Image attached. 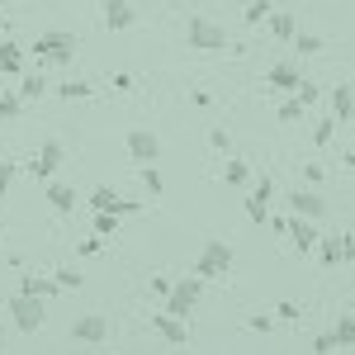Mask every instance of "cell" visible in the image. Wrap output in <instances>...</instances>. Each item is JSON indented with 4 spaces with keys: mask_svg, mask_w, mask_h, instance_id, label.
<instances>
[{
    "mask_svg": "<svg viewBox=\"0 0 355 355\" xmlns=\"http://www.w3.org/2000/svg\"><path fill=\"white\" fill-rule=\"evenodd\" d=\"M0 242H5V223H0Z\"/></svg>",
    "mask_w": 355,
    "mask_h": 355,
    "instance_id": "46",
    "label": "cell"
},
{
    "mask_svg": "<svg viewBox=\"0 0 355 355\" xmlns=\"http://www.w3.org/2000/svg\"><path fill=\"white\" fill-rule=\"evenodd\" d=\"M303 114H308V105H303L299 95H289V100H284V105H279V123H299Z\"/></svg>",
    "mask_w": 355,
    "mask_h": 355,
    "instance_id": "27",
    "label": "cell"
},
{
    "mask_svg": "<svg viewBox=\"0 0 355 355\" xmlns=\"http://www.w3.org/2000/svg\"><path fill=\"white\" fill-rule=\"evenodd\" d=\"M95 232H100V237H114V232H119V214H110V209H95Z\"/></svg>",
    "mask_w": 355,
    "mask_h": 355,
    "instance_id": "28",
    "label": "cell"
},
{
    "mask_svg": "<svg viewBox=\"0 0 355 355\" xmlns=\"http://www.w3.org/2000/svg\"><path fill=\"white\" fill-rule=\"evenodd\" d=\"M294 95H299L303 105H308V110H313V105H318V100H322V85H318V81H299V90H294Z\"/></svg>",
    "mask_w": 355,
    "mask_h": 355,
    "instance_id": "32",
    "label": "cell"
},
{
    "mask_svg": "<svg viewBox=\"0 0 355 355\" xmlns=\"http://www.w3.org/2000/svg\"><path fill=\"white\" fill-rule=\"evenodd\" d=\"M0 76H5V71H0Z\"/></svg>",
    "mask_w": 355,
    "mask_h": 355,
    "instance_id": "48",
    "label": "cell"
},
{
    "mask_svg": "<svg viewBox=\"0 0 355 355\" xmlns=\"http://www.w3.org/2000/svg\"><path fill=\"white\" fill-rule=\"evenodd\" d=\"M331 137H336V119H331V114H327V119H322V123L313 128V142H318V147H327Z\"/></svg>",
    "mask_w": 355,
    "mask_h": 355,
    "instance_id": "34",
    "label": "cell"
},
{
    "mask_svg": "<svg viewBox=\"0 0 355 355\" xmlns=\"http://www.w3.org/2000/svg\"><path fill=\"white\" fill-rule=\"evenodd\" d=\"M185 322H190V318H175V313H157V318H152V327H157V336H162L166 346H190V327H185Z\"/></svg>",
    "mask_w": 355,
    "mask_h": 355,
    "instance_id": "8",
    "label": "cell"
},
{
    "mask_svg": "<svg viewBox=\"0 0 355 355\" xmlns=\"http://www.w3.org/2000/svg\"><path fill=\"white\" fill-rule=\"evenodd\" d=\"M289 209L303 214V218H322V214H327V199L318 194V185H299V190L289 194Z\"/></svg>",
    "mask_w": 355,
    "mask_h": 355,
    "instance_id": "11",
    "label": "cell"
},
{
    "mask_svg": "<svg viewBox=\"0 0 355 355\" xmlns=\"http://www.w3.org/2000/svg\"><path fill=\"white\" fill-rule=\"evenodd\" d=\"M322 180H327V171H322L318 162H308V166H303V185H322Z\"/></svg>",
    "mask_w": 355,
    "mask_h": 355,
    "instance_id": "35",
    "label": "cell"
},
{
    "mask_svg": "<svg viewBox=\"0 0 355 355\" xmlns=\"http://www.w3.org/2000/svg\"><path fill=\"white\" fill-rule=\"evenodd\" d=\"M5 313H10V322H15V327L24 331V336L43 331V318H48V313H43V299H33V294H19V289L10 294Z\"/></svg>",
    "mask_w": 355,
    "mask_h": 355,
    "instance_id": "1",
    "label": "cell"
},
{
    "mask_svg": "<svg viewBox=\"0 0 355 355\" xmlns=\"http://www.w3.org/2000/svg\"><path fill=\"white\" fill-rule=\"evenodd\" d=\"M275 318H279V322H299V303H294V299H284L279 308H275Z\"/></svg>",
    "mask_w": 355,
    "mask_h": 355,
    "instance_id": "36",
    "label": "cell"
},
{
    "mask_svg": "<svg viewBox=\"0 0 355 355\" xmlns=\"http://www.w3.org/2000/svg\"><path fill=\"white\" fill-rule=\"evenodd\" d=\"M242 327H246V331H256V336H266V331L275 327V313H251Z\"/></svg>",
    "mask_w": 355,
    "mask_h": 355,
    "instance_id": "30",
    "label": "cell"
},
{
    "mask_svg": "<svg viewBox=\"0 0 355 355\" xmlns=\"http://www.w3.org/2000/svg\"><path fill=\"white\" fill-rule=\"evenodd\" d=\"M43 194H48V204H53V214H76V204H81V194H76V185H67V180H48L43 185Z\"/></svg>",
    "mask_w": 355,
    "mask_h": 355,
    "instance_id": "12",
    "label": "cell"
},
{
    "mask_svg": "<svg viewBox=\"0 0 355 355\" xmlns=\"http://www.w3.org/2000/svg\"><path fill=\"white\" fill-rule=\"evenodd\" d=\"M270 232H275V237H289V214H275V218H270Z\"/></svg>",
    "mask_w": 355,
    "mask_h": 355,
    "instance_id": "42",
    "label": "cell"
},
{
    "mask_svg": "<svg viewBox=\"0 0 355 355\" xmlns=\"http://www.w3.org/2000/svg\"><path fill=\"white\" fill-rule=\"evenodd\" d=\"M57 95H62V100H90L95 85H90V81H62V85H57Z\"/></svg>",
    "mask_w": 355,
    "mask_h": 355,
    "instance_id": "26",
    "label": "cell"
},
{
    "mask_svg": "<svg viewBox=\"0 0 355 355\" xmlns=\"http://www.w3.org/2000/svg\"><path fill=\"white\" fill-rule=\"evenodd\" d=\"M152 294H157V299L171 294V275H152Z\"/></svg>",
    "mask_w": 355,
    "mask_h": 355,
    "instance_id": "41",
    "label": "cell"
},
{
    "mask_svg": "<svg viewBox=\"0 0 355 355\" xmlns=\"http://www.w3.org/2000/svg\"><path fill=\"white\" fill-rule=\"evenodd\" d=\"M266 24H270V38H279V43H289V38L299 33V19H294V15H284V10H270V19H266Z\"/></svg>",
    "mask_w": 355,
    "mask_h": 355,
    "instance_id": "20",
    "label": "cell"
},
{
    "mask_svg": "<svg viewBox=\"0 0 355 355\" xmlns=\"http://www.w3.org/2000/svg\"><path fill=\"white\" fill-rule=\"evenodd\" d=\"M62 162H67V147H62L57 137H43V147H38V157L28 162V175L48 185V180L57 175V166H62Z\"/></svg>",
    "mask_w": 355,
    "mask_h": 355,
    "instance_id": "6",
    "label": "cell"
},
{
    "mask_svg": "<svg viewBox=\"0 0 355 355\" xmlns=\"http://www.w3.org/2000/svg\"><path fill=\"white\" fill-rule=\"evenodd\" d=\"M15 175H19V166H15V162H0V194L15 185Z\"/></svg>",
    "mask_w": 355,
    "mask_h": 355,
    "instance_id": "37",
    "label": "cell"
},
{
    "mask_svg": "<svg viewBox=\"0 0 355 355\" xmlns=\"http://www.w3.org/2000/svg\"><path fill=\"white\" fill-rule=\"evenodd\" d=\"M346 261H355V232H346Z\"/></svg>",
    "mask_w": 355,
    "mask_h": 355,
    "instance_id": "44",
    "label": "cell"
},
{
    "mask_svg": "<svg viewBox=\"0 0 355 355\" xmlns=\"http://www.w3.org/2000/svg\"><path fill=\"white\" fill-rule=\"evenodd\" d=\"M185 38H190L194 53H223L227 48V28H218L214 19H190L185 24Z\"/></svg>",
    "mask_w": 355,
    "mask_h": 355,
    "instance_id": "5",
    "label": "cell"
},
{
    "mask_svg": "<svg viewBox=\"0 0 355 355\" xmlns=\"http://www.w3.org/2000/svg\"><path fill=\"white\" fill-rule=\"evenodd\" d=\"M289 43H294V48H299V57H318V53H322V48H327V43H322V38H318V33H308V28H299V33H294V38H289Z\"/></svg>",
    "mask_w": 355,
    "mask_h": 355,
    "instance_id": "22",
    "label": "cell"
},
{
    "mask_svg": "<svg viewBox=\"0 0 355 355\" xmlns=\"http://www.w3.org/2000/svg\"><path fill=\"white\" fill-rule=\"evenodd\" d=\"M71 341H76V346H105V341H110V322H105L100 313L76 318V322H71Z\"/></svg>",
    "mask_w": 355,
    "mask_h": 355,
    "instance_id": "7",
    "label": "cell"
},
{
    "mask_svg": "<svg viewBox=\"0 0 355 355\" xmlns=\"http://www.w3.org/2000/svg\"><path fill=\"white\" fill-rule=\"evenodd\" d=\"M227 270H232V251H227V242L209 237L204 251L194 256V275H199V279H218V275H227Z\"/></svg>",
    "mask_w": 355,
    "mask_h": 355,
    "instance_id": "4",
    "label": "cell"
},
{
    "mask_svg": "<svg viewBox=\"0 0 355 355\" xmlns=\"http://www.w3.org/2000/svg\"><path fill=\"white\" fill-rule=\"evenodd\" d=\"M209 147H214V152H227V147H232L227 128H214V133H209Z\"/></svg>",
    "mask_w": 355,
    "mask_h": 355,
    "instance_id": "39",
    "label": "cell"
},
{
    "mask_svg": "<svg viewBox=\"0 0 355 355\" xmlns=\"http://www.w3.org/2000/svg\"><path fill=\"white\" fill-rule=\"evenodd\" d=\"M137 180H142V190L152 194V199H157V194L166 190V180H162V171H157V162H142V171H137Z\"/></svg>",
    "mask_w": 355,
    "mask_h": 355,
    "instance_id": "21",
    "label": "cell"
},
{
    "mask_svg": "<svg viewBox=\"0 0 355 355\" xmlns=\"http://www.w3.org/2000/svg\"><path fill=\"white\" fill-rule=\"evenodd\" d=\"M266 204H270V199H261V194H251V199H246V218L256 223V227L266 223Z\"/></svg>",
    "mask_w": 355,
    "mask_h": 355,
    "instance_id": "33",
    "label": "cell"
},
{
    "mask_svg": "<svg viewBox=\"0 0 355 355\" xmlns=\"http://www.w3.org/2000/svg\"><path fill=\"white\" fill-rule=\"evenodd\" d=\"M199 294H204V279L199 275H185V279H171V294H166V313H175V318H190L194 303H199Z\"/></svg>",
    "mask_w": 355,
    "mask_h": 355,
    "instance_id": "3",
    "label": "cell"
},
{
    "mask_svg": "<svg viewBox=\"0 0 355 355\" xmlns=\"http://www.w3.org/2000/svg\"><path fill=\"white\" fill-rule=\"evenodd\" d=\"M57 284H62V294L67 289H81V270H57Z\"/></svg>",
    "mask_w": 355,
    "mask_h": 355,
    "instance_id": "38",
    "label": "cell"
},
{
    "mask_svg": "<svg viewBox=\"0 0 355 355\" xmlns=\"http://www.w3.org/2000/svg\"><path fill=\"white\" fill-rule=\"evenodd\" d=\"M313 251H318V261L331 270V266H341V261H346V237H318Z\"/></svg>",
    "mask_w": 355,
    "mask_h": 355,
    "instance_id": "16",
    "label": "cell"
},
{
    "mask_svg": "<svg viewBox=\"0 0 355 355\" xmlns=\"http://www.w3.org/2000/svg\"><path fill=\"white\" fill-rule=\"evenodd\" d=\"M76 251H81V256H100V251H105V246H100V232H95L90 242H81V246H76Z\"/></svg>",
    "mask_w": 355,
    "mask_h": 355,
    "instance_id": "43",
    "label": "cell"
},
{
    "mask_svg": "<svg viewBox=\"0 0 355 355\" xmlns=\"http://www.w3.org/2000/svg\"><path fill=\"white\" fill-rule=\"evenodd\" d=\"M266 81H270V90H284V95H294V90H299V81H303V67H299V62H275Z\"/></svg>",
    "mask_w": 355,
    "mask_h": 355,
    "instance_id": "14",
    "label": "cell"
},
{
    "mask_svg": "<svg viewBox=\"0 0 355 355\" xmlns=\"http://www.w3.org/2000/svg\"><path fill=\"white\" fill-rule=\"evenodd\" d=\"M105 24L110 28H133L137 24L133 5H128V0H110V5H105Z\"/></svg>",
    "mask_w": 355,
    "mask_h": 355,
    "instance_id": "18",
    "label": "cell"
},
{
    "mask_svg": "<svg viewBox=\"0 0 355 355\" xmlns=\"http://www.w3.org/2000/svg\"><path fill=\"white\" fill-rule=\"evenodd\" d=\"M33 53H38V62H53V67H67V62L76 57V33H62V28H48V33H38Z\"/></svg>",
    "mask_w": 355,
    "mask_h": 355,
    "instance_id": "2",
    "label": "cell"
},
{
    "mask_svg": "<svg viewBox=\"0 0 355 355\" xmlns=\"http://www.w3.org/2000/svg\"><path fill=\"white\" fill-rule=\"evenodd\" d=\"M90 209H110V214H142V204H137V199H123L114 185H95V190H90Z\"/></svg>",
    "mask_w": 355,
    "mask_h": 355,
    "instance_id": "9",
    "label": "cell"
},
{
    "mask_svg": "<svg viewBox=\"0 0 355 355\" xmlns=\"http://www.w3.org/2000/svg\"><path fill=\"white\" fill-rule=\"evenodd\" d=\"M351 114H355V90H351V85H336V90H331V119L346 123Z\"/></svg>",
    "mask_w": 355,
    "mask_h": 355,
    "instance_id": "19",
    "label": "cell"
},
{
    "mask_svg": "<svg viewBox=\"0 0 355 355\" xmlns=\"http://www.w3.org/2000/svg\"><path fill=\"white\" fill-rule=\"evenodd\" d=\"M19 114H24V95H19V90H10V95H0V119H5V123H15Z\"/></svg>",
    "mask_w": 355,
    "mask_h": 355,
    "instance_id": "25",
    "label": "cell"
},
{
    "mask_svg": "<svg viewBox=\"0 0 355 355\" xmlns=\"http://www.w3.org/2000/svg\"><path fill=\"white\" fill-rule=\"evenodd\" d=\"M19 95H24V105L28 100H43V95H48V81H43L38 71H28L24 81H19Z\"/></svg>",
    "mask_w": 355,
    "mask_h": 355,
    "instance_id": "24",
    "label": "cell"
},
{
    "mask_svg": "<svg viewBox=\"0 0 355 355\" xmlns=\"http://www.w3.org/2000/svg\"><path fill=\"white\" fill-rule=\"evenodd\" d=\"M19 294L53 299V294H62V284H57V275H24V279H19Z\"/></svg>",
    "mask_w": 355,
    "mask_h": 355,
    "instance_id": "15",
    "label": "cell"
},
{
    "mask_svg": "<svg viewBox=\"0 0 355 355\" xmlns=\"http://www.w3.org/2000/svg\"><path fill=\"white\" fill-rule=\"evenodd\" d=\"M331 336H336V346H355V318H341L331 327Z\"/></svg>",
    "mask_w": 355,
    "mask_h": 355,
    "instance_id": "31",
    "label": "cell"
},
{
    "mask_svg": "<svg viewBox=\"0 0 355 355\" xmlns=\"http://www.w3.org/2000/svg\"><path fill=\"white\" fill-rule=\"evenodd\" d=\"M289 237H294V251L299 256H313V246H318V227H313V218H303V214H289Z\"/></svg>",
    "mask_w": 355,
    "mask_h": 355,
    "instance_id": "13",
    "label": "cell"
},
{
    "mask_svg": "<svg viewBox=\"0 0 355 355\" xmlns=\"http://www.w3.org/2000/svg\"><path fill=\"white\" fill-rule=\"evenodd\" d=\"M5 5H10V0H0V10H5Z\"/></svg>",
    "mask_w": 355,
    "mask_h": 355,
    "instance_id": "47",
    "label": "cell"
},
{
    "mask_svg": "<svg viewBox=\"0 0 355 355\" xmlns=\"http://www.w3.org/2000/svg\"><path fill=\"white\" fill-rule=\"evenodd\" d=\"M308 346H313V351H336V336H331V331H322V336H313Z\"/></svg>",
    "mask_w": 355,
    "mask_h": 355,
    "instance_id": "40",
    "label": "cell"
},
{
    "mask_svg": "<svg viewBox=\"0 0 355 355\" xmlns=\"http://www.w3.org/2000/svg\"><path fill=\"white\" fill-rule=\"evenodd\" d=\"M246 24L256 28V24H266V19H270V0H251V5H246V15H242Z\"/></svg>",
    "mask_w": 355,
    "mask_h": 355,
    "instance_id": "29",
    "label": "cell"
},
{
    "mask_svg": "<svg viewBox=\"0 0 355 355\" xmlns=\"http://www.w3.org/2000/svg\"><path fill=\"white\" fill-rule=\"evenodd\" d=\"M123 147H128L133 162H157V157H162V137L147 133V128H133V133L123 137Z\"/></svg>",
    "mask_w": 355,
    "mask_h": 355,
    "instance_id": "10",
    "label": "cell"
},
{
    "mask_svg": "<svg viewBox=\"0 0 355 355\" xmlns=\"http://www.w3.org/2000/svg\"><path fill=\"white\" fill-rule=\"evenodd\" d=\"M0 71H10V76H15V71H24V48H19L10 33L0 38Z\"/></svg>",
    "mask_w": 355,
    "mask_h": 355,
    "instance_id": "17",
    "label": "cell"
},
{
    "mask_svg": "<svg viewBox=\"0 0 355 355\" xmlns=\"http://www.w3.org/2000/svg\"><path fill=\"white\" fill-rule=\"evenodd\" d=\"M223 180H227V185H246V180H251V166H246L242 157H227V166H223Z\"/></svg>",
    "mask_w": 355,
    "mask_h": 355,
    "instance_id": "23",
    "label": "cell"
},
{
    "mask_svg": "<svg viewBox=\"0 0 355 355\" xmlns=\"http://www.w3.org/2000/svg\"><path fill=\"white\" fill-rule=\"evenodd\" d=\"M5 33H10V28H5V19H0V38H5Z\"/></svg>",
    "mask_w": 355,
    "mask_h": 355,
    "instance_id": "45",
    "label": "cell"
}]
</instances>
